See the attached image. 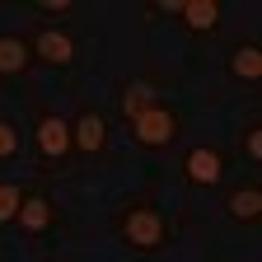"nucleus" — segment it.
<instances>
[{
  "instance_id": "obj_9",
  "label": "nucleus",
  "mask_w": 262,
  "mask_h": 262,
  "mask_svg": "<svg viewBox=\"0 0 262 262\" xmlns=\"http://www.w3.org/2000/svg\"><path fill=\"white\" fill-rule=\"evenodd\" d=\"M229 71H234L239 80H257V75H262V47H257V42L234 47V56H229Z\"/></svg>"
},
{
  "instance_id": "obj_6",
  "label": "nucleus",
  "mask_w": 262,
  "mask_h": 262,
  "mask_svg": "<svg viewBox=\"0 0 262 262\" xmlns=\"http://www.w3.org/2000/svg\"><path fill=\"white\" fill-rule=\"evenodd\" d=\"M33 47H38V56H42V61H52V66H71V61H75V42L66 38L61 28H42Z\"/></svg>"
},
{
  "instance_id": "obj_8",
  "label": "nucleus",
  "mask_w": 262,
  "mask_h": 262,
  "mask_svg": "<svg viewBox=\"0 0 262 262\" xmlns=\"http://www.w3.org/2000/svg\"><path fill=\"white\" fill-rule=\"evenodd\" d=\"M19 225L28 229V234H42V229L52 225V206H47V196H24V206H19Z\"/></svg>"
},
{
  "instance_id": "obj_12",
  "label": "nucleus",
  "mask_w": 262,
  "mask_h": 262,
  "mask_svg": "<svg viewBox=\"0 0 262 262\" xmlns=\"http://www.w3.org/2000/svg\"><path fill=\"white\" fill-rule=\"evenodd\" d=\"M229 215H234V220H244V225H253V220L262 215V192H257V187L234 192V196H229Z\"/></svg>"
},
{
  "instance_id": "obj_2",
  "label": "nucleus",
  "mask_w": 262,
  "mask_h": 262,
  "mask_svg": "<svg viewBox=\"0 0 262 262\" xmlns=\"http://www.w3.org/2000/svg\"><path fill=\"white\" fill-rule=\"evenodd\" d=\"M122 239H126L131 248H141V253H155V248L164 244V220H159V211H150V206L126 211V215H122Z\"/></svg>"
},
{
  "instance_id": "obj_13",
  "label": "nucleus",
  "mask_w": 262,
  "mask_h": 262,
  "mask_svg": "<svg viewBox=\"0 0 262 262\" xmlns=\"http://www.w3.org/2000/svg\"><path fill=\"white\" fill-rule=\"evenodd\" d=\"M19 206H24V196L14 183H0V220H19Z\"/></svg>"
},
{
  "instance_id": "obj_10",
  "label": "nucleus",
  "mask_w": 262,
  "mask_h": 262,
  "mask_svg": "<svg viewBox=\"0 0 262 262\" xmlns=\"http://www.w3.org/2000/svg\"><path fill=\"white\" fill-rule=\"evenodd\" d=\"M145 108H155V84H145V80L126 84V89H122V113H126V122L141 117Z\"/></svg>"
},
{
  "instance_id": "obj_7",
  "label": "nucleus",
  "mask_w": 262,
  "mask_h": 262,
  "mask_svg": "<svg viewBox=\"0 0 262 262\" xmlns=\"http://www.w3.org/2000/svg\"><path fill=\"white\" fill-rule=\"evenodd\" d=\"M178 14H183L187 28H196V33L220 28V5H215V0H178Z\"/></svg>"
},
{
  "instance_id": "obj_16",
  "label": "nucleus",
  "mask_w": 262,
  "mask_h": 262,
  "mask_svg": "<svg viewBox=\"0 0 262 262\" xmlns=\"http://www.w3.org/2000/svg\"><path fill=\"white\" fill-rule=\"evenodd\" d=\"M71 10V0H42V14H66Z\"/></svg>"
},
{
  "instance_id": "obj_14",
  "label": "nucleus",
  "mask_w": 262,
  "mask_h": 262,
  "mask_svg": "<svg viewBox=\"0 0 262 262\" xmlns=\"http://www.w3.org/2000/svg\"><path fill=\"white\" fill-rule=\"evenodd\" d=\"M19 155V131L10 122H0V159H14Z\"/></svg>"
},
{
  "instance_id": "obj_15",
  "label": "nucleus",
  "mask_w": 262,
  "mask_h": 262,
  "mask_svg": "<svg viewBox=\"0 0 262 262\" xmlns=\"http://www.w3.org/2000/svg\"><path fill=\"white\" fill-rule=\"evenodd\" d=\"M244 145H248V155H253V159H262V126H248Z\"/></svg>"
},
{
  "instance_id": "obj_5",
  "label": "nucleus",
  "mask_w": 262,
  "mask_h": 262,
  "mask_svg": "<svg viewBox=\"0 0 262 262\" xmlns=\"http://www.w3.org/2000/svg\"><path fill=\"white\" fill-rule=\"evenodd\" d=\"M71 145H80V150H103L108 145V126H103V117L98 113H80L75 117V126H71Z\"/></svg>"
},
{
  "instance_id": "obj_1",
  "label": "nucleus",
  "mask_w": 262,
  "mask_h": 262,
  "mask_svg": "<svg viewBox=\"0 0 262 262\" xmlns=\"http://www.w3.org/2000/svg\"><path fill=\"white\" fill-rule=\"evenodd\" d=\"M131 136H136L141 145H150V150L173 145V136H178V117L164 108V103H155V108H145L141 117H131Z\"/></svg>"
},
{
  "instance_id": "obj_3",
  "label": "nucleus",
  "mask_w": 262,
  "mask_h": 262,
  "mask_svg": "<svg viewBox=\"0 0 262 262\" xmlns=\"http://www.w3.org/2000/svg\"><path fill=\"white\" fill-rule=\"evenodd\" d=\"M183 173H187V183H196V187H215V183L225 178V159H220V150H211V145H196V150H187V159H183Z\"/></svg>"
},
{
  "instance_id": "obj_4",
  "label": "nucleus",
  "mask_w": 262,
  "mask_h": 262,
  "mask_svg": "<svg viewBox=\"0 0 262 262\" xmlns=\"http://www.w3.org/2000/svg\"><path fill=\"white\" fill-rule=\"evenodd\" d=\"M38 150L47 159H61L66 150H71V126H66L56 113H42L38 117Z\"/></svg>"
},
{
  "instance_id": "obj_11",
  "label": "nucleus",
  "mask_w": 262,
  "mask_h": 262,
  "mask_svg": "<svg viewBox=\"0 0 262 262\" xmlns=\"http://www.w3.org/2000/svg\"><path fill=\"white\" fill-rule=\"evenodd\" d=\"M24 66H28V42L5 33V38H0V75H19Z\"/></svg>"
}]
</instances>
